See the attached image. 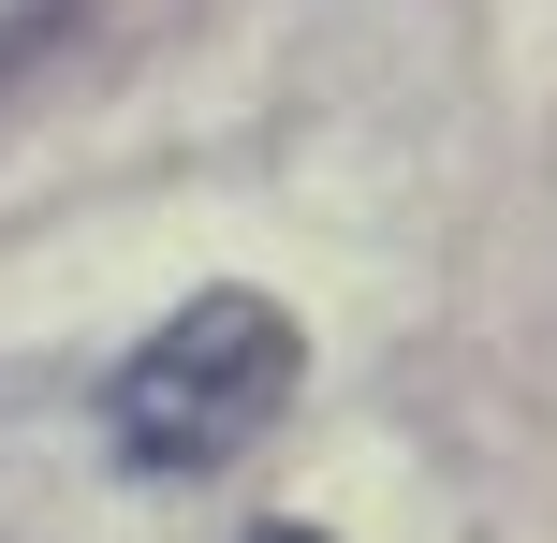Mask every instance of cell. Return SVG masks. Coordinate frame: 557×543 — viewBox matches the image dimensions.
<instances>
[{
	"instance_id": "obj_2",
	"label": "cell",
	"mask_w": 557,
	"mask_h": 543,
	"mask_svg": "<svg viewBox=\"0 0 557 543\" xmlns=\"http://www.w3.org/2000/svg\"><path fill=\"white\" fill-rule=\"evenodd\" d=\"M250 543H337V529H308V515H264V529H250Z\"/></svg>"
},
{
	"instance_id": "obj_1",
	"label": "cell",
	"mask_w": 557,
	"mask_h": 543,
	"mask_svg": "<svg viewBox=\"0 0 557 543\" xmlns=\"http://www.w3.org/2000/svg\"><path fill=\"white\" fill-rule=\"evenodd\" d=\"M294 382H308L294 309L250 294V280H206L176 323H147V338L117 353L103 441H117V470H147V485H206V470H235L278 411H294Z\"/></svg>"
}]
</instances>
